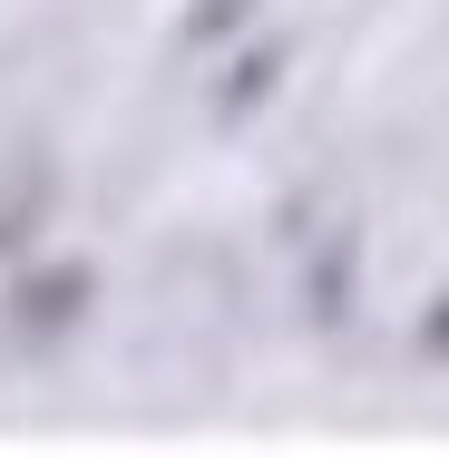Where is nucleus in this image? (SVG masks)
<instances>
[{
    "instance_id": "1",
    "label": "nucleus",
    "mask_w": 449,
    "mask_h": 458,
    "mask_svg": "<svg viewBox=\"0 0 449 458\" xmlns=\"http://www.w3.org/2000/svg\"><path fill=\"white\" fill-rule=\"evenodd\" d=\"M69 302H89V274H79V264H59V274H39V283H30V293H20V322H30V332H49Z\"/></svg>"
},
{
    "instance_id": "2",
    "label": "nucleus",
    "mask_w": 449,
    "mask_h": 458,
    "mask_svg": "<svg viewBox=\"0 0 449 458\" xmlns=\"http://www.w3.org/2000/svg\"><path fill=\"white\" fill-rule=\"evenodd\" d=\"M273 69H283V39H273V49H255V59H245V79L225 89V107H255V98H264V79H273Z\"/></svg>"
}]
</instances>
